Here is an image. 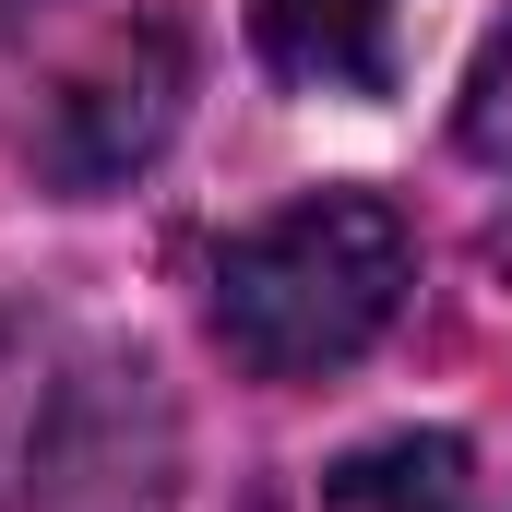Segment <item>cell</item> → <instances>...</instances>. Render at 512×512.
<instances>
[{
    "label": "cell",
    "instance_id": "cell-4",
    "mask_svg": "<svg viewBox=\"0 0 512 512\" xmlns=\"http://www.w3.org/2000/svg\"><path fill=\"white\" fill-rule=\"evenodd\" d=\"M322 512H477L453 441H370L322 477Z\"/></svg>",
    "mask_w": 512,
    "mask_h": 512
},
{
    "label": "cell",
    "instance_id": "cell-3",
    "mask_svg": "<svg viewBox=\"0 0 512 512\" xmlns=\"http://www.w3.org/2000/svg\"><path fill=\"white\" fill-rule=\"evenodd\" d=\"M262 48L286 84H322V96H370L393 60V0H251Z\"/></svg>",
    "mask_w": 512,
    "mask_h": 512
},
{
    "label": "cell",
    "instance_id": "cell-2",
    "mask_svg": "<svg viewBox=\"0 0 512 512\" xmlns=\"http://www.w3.org/2000/svg\"><path fill=\"white\" fill-rule=\"evenodd\" d=\"M167 120H179V48L167 36H120L108 60H84L48 96V167L72 191H108V179H131L167 143Z\"/></svg>",
    "mask_w": 512,
    "mask_h": 512
},
{
    "label": "cell",
    "instance_id": "cell-5",
    "mask_svg": "<svg viewBox=\"0 0 512 512\" xmlns=\"http://www.w3.org/2000/svg\"><path fill=\"white\" fill-rule=\"evenodd\" d=\"M465 143H477L489 167H512V24L489 36V60H477V84H465Z\"/></svg>",
    "mask_w": 512,
    "mask_h": 512
},
{
    "label": "cell",
    "instance_id": "cell-1",
    "mask_svg": "<svg viewBox=\"0 0 512 512\" xmlns=\"http://www.w3.org/2000/svg\"><path fill=\"white\" fill-rule=\"evenodd\" d=\"M417 286V251H405V215L370 203V191H310L286 215H262L227 239L215 262V334L251 382H322L346 358H370L393 334Z\"/></svg>",
    "mask_w": 512,
    "mask_h": 512
}]
</instances>
